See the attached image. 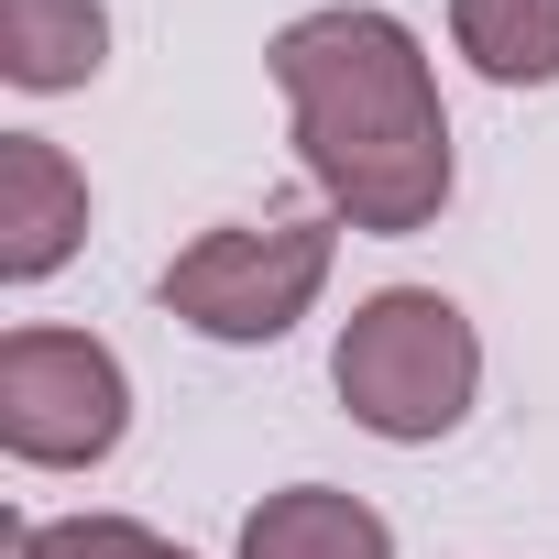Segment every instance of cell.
I'll use <instances>...</instances> for the list:
<instances>
[{
	"label": "cell",
	"mask_w": 559,
	"mask_h": 559,
	"mask_svg": "<svg viewBox=\"0 0 559 559\" xmlns=\"http://www.w3.org/2000/svg\"><path fill=\"white\" fill-rule=\"evenodd\" d=\"M12 559H187V548L132 526V515H56V526H23Z\"/></svg>",
	"instance_id": "9"
},
{
	"label": "cell",
	"mask_w": 559,
	"mask_h": 559,
	"mask_svg": "<svg viewBox=\"0 0 559 559\" xmlns=\"http://www.w3.org/2000/svg\"><path fill=\"white\" fill-rule=\"evenodd\" d=\"M330 252H341L330 219H241V230H198V241L165 263L154 297H165V319H187L198 341L252 352V341H286V330L319 308Z\"/></svg>",
	"instance_id": "3"
},
{
	"label": "cell",
	"mask_w": 559,
	"mask_h": 559,
	"mask_svg": "<svg viewBox=\"0 0 559 559\" xmlns=\"http://www.w3.org/2000/svg\"><path fill=\"white\" fill-rule=\"evenodd\" d=\"M274 88L297 110V165L319 176L330 219L406 241L450 209V110L428 78V45L373 12V0H330V12L274 34Z\"/></svg>",
	"instance_id": "1"
},
{
	"label": "cell",
	"mask_w": 559,
	"mask_h": 559,
	"mask_svg": "<svg viewBox=\"0 0 559 559\" xmlns=\"http://www.w3.org/2000/svg\"><path fill=\"white\" fill-rule=\"evenodd\" d=\"M132 428V373L88 330H12L0 341V450L34 472H88Z\"/></svg>",
	"instance_id": "4"
},
{
	"label": "cell",
	"mask_w": 559,
	"mask_h": 559,
	"mask_svg": "<svg viewBox=\"0 0 559 559\" xmlns=\"http://www.w3.org/2000/svg\"><path fill=\"white\" fill-rule=\"evenodd\" d=\"M241 559H395V526L341 483H286L241 515Z\"/></svg>",
	"instance_id": "6"
},
{
	"label": "cell",
	"mask_w": 559,
	"mask_h": 559,
	"mask_svg": "<svg viewBox=\"0 0 559 559\" xmlns=\"http://www.w3.org/2000/svg\"><path fill=\"white\" fill-rule=\"evenodd\" d=\"M110 67L99 0H0V78L12 88H88Z\"/></svg>",
	"instance_id": "7"
},
{
	"label": "cell",
	"mask_w": 559,
	"mask_h": 559,
	"mask_svg": "<svg viewBox=\"0 0 559 559\" xmlns=\"http://www.w3.org/2000/svg\"><path fill=\"white\" fill-rule=\"evenodd\" d=\"M88 241V176L45 132H0V274L45 286V274Z\"/></svg>",
	"instance_id": "5"
},
{
	"label": "cell",
	"mask_w": 559,
	"mask_h": 559,
	"mask_svg": "<svg viewBox=\"0 0 559 559\" xmlns=\"http://www.w3.org/2000/svg\"><path fill=\"white\" fill-rule=\"evenodd\" d=\"M330 384L352 406V428L417 450V439H450L472 417V384H483V341L472 319L439 297V286H384L352 308L341 352H330Z\"/></svg>",
	"instance_id": "2"
},
{
	"label": "cell",
	"mask_w": 559,
	"mask_h": 559,
	"mask_svg": "<svg viewBox=\"0 0 559 559\" xmlns=\"http://www.w3.org/2000/svg\"><path fill=\"white\" fill-rule=\"evenodd\" d=\"M450 45L493 88H559V0H450Z\"/></svg>",
	"instance_id": "8"
}]
</instances>
